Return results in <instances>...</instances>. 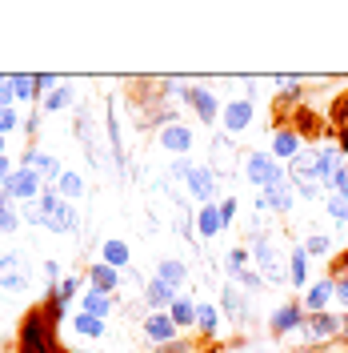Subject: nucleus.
I'll return each mask as SVG.
<instances>
[{"label": "nucleus", "mask_w": 348, "mask_h": 353, "mask_svg": "<svg viewBox=\"0 0 348 353\" xmlns=\"http://www.w3.org/2000/svg\"><path fill=\"white\" fill-rule=\"evenodd\" d=\"M88 289H100V293H109L116 297V289H120V273L105 261H92L88 265Z\"/></svg>", "instance_id": "nucleus-18"}, {"label": "nucleus", "mask_w": 348, "mask_h": 353, "mask_svg": "<svg viewBox=\"0 0 348 353\" xmlns=\"http://www.w3.org/2000/svg\"><path fill=\"white\" fill-rule=\"evenodd\" d=\"M332 301H336V293H332V277H316V281H308L305 297H301L305 313H325Z\"/></svg>", "instance_id": "nucleus-17"}, {"label": "nucleus", "mask_w": 348, "mask_h": 353, "mask_svg": "<svg viewBox=\"0 0 348 353\" xmlns=\"http://www.w3.org/2000/svg\"><path fill=\"white\" fill-rule=\"evenodd\" d=\"M184 189H188V197L200 201V205H217V169H213V165H193Z\"/></svg>", "instance_id": "nucleus-9"}, {"label": "nucleus", "mask_w": 348, "mask_h": 353, "mask_svg": "<svg viewBox=\"0 0 348 353\" xmlns=\"http://www.w3.org/2000/svg\"><path fill=\"white\" fill-rule=\"evenodd\" d=\"M232 281H237V285L244 289L248 297H257V293H261V289H264V277H261V273H257V269H252V265H248V269H240V273H237V277H232Z\"/></svg>", "instance_id": "nucleus-34"}, {"label": "nucleus", "mask_w": 348, "mask_h": 353, "mask_svg": "<svg viewBox=\"0 0 348 353\" xmlns=\"http://www.w3.org/2000/svg\"><path fill=\"white\" fill-rule=\"evenodd\" d=\"M257 205L268 209V213H276V217H288V213H292V205H296V193H292V185H288V181H284V185H268L261 197H257Z\"/></svg>", "instance_id": "nucleus-16"}, {"label": "nucleus", "mask_w": 348, "mask_h": 353, "mask_svg": "<svg viewBox=\"0 0 348 353\" xmlns=\"http://www.w3.org/2000/svg\"><path fill=\"white\" fill-rule=\"evenodd\" d=\"M268 153H272V161H284V165H288V161H296V157L305 153V137L284 121V125L272 129V149H268Z\"/></svg>", "instance_id": "nucleus-8"}, {"label": "nucleus", "mask_w": 348, "mask_h": 353, "mask_svg": "<svg viewBox=\"0 0 348 353\" xmlns=\"http://www.w3.org/2000/svg\"><path fill=\"white\" fill-rule=\"evenodd\" d=\"M325 209H328V217L336 221L340 229L348 225V201H340V197H325Z\"/></svg>", "instance_id": "nucleus-39"}, {"label": "nucleus", "mask_w": 348, "mask_h": 353, "mask_svg": "<svg viewBox=\"0 0 348 353\" xmlns=\"http://www.w3.org/2000/svg\"><path fill=\"white\" fill-rule=\"evenodd\" d=\"M196 233L200 237H217L220 229H224V221H220V205H200V213H196Z\"/></svg>", "instance_id": "nucleus-26"}, {"label": "nucleus", "mask_w": 348, "mask_h": 353, "mask_svg": "<svg viewBox=\"0 0 348 353\" xmlns=\"http://www.w3.org/2000/svg\"><path fill=\"white\" fill-rule=\"evenodd\" d=\"M52 189H56V193H61V197H65L68 205H72L76 197H85V193H88V189H85V176L72 173V169H65V173H61V181H56Z\"/></svg>", "instance_id": "nucleus-29"}, {"label": "nucleus", "mask_w": 348, "mask_h": 353, "mask_svg": "<svg viewBox=\"0 0 348 353\" xmlns=\"http://www.w3.org/2000/svg\"><path fill=\"white\" fill-rule=\"evenodd\" d=\"M0 289H8V293L28 289V261H24V253H17V249L0 253Z\"/></svg>", "instance_id": "nucleus-7"}, {"label": "nucleus", "mask_w": 348, "mask_h": 353, "mask_svg": "<svg viewBox=\"0 0 348 353\" xmlns=\"http://www.w3.org/2000/svg\"><path fill=\"white\" fill-rule=\"evenodd\" d=\"M0 157H4V137H0Z\"/></svg>", "instance_id": "nucleus-51"}, {"label": "nucleus", "mask_w": 348, "mask_h": 353, "mask_svg": "<svg viewBox=\"0 0 348 353\" xmlns=\"http://www.w3.org/2000/svg\"><path fill=\"white\" fill-rule=\"evenodd\" d=\"M12 173H17V165H12L8 157H0V185H4V181H8Z\"/></svg>", "instance_id": "nucleus-46"}, {"label": "nucleus", "mask_w": 348, "mask_h": 353, "mask_svg": "<svg viewBox=\"0 0 348 353\" xmlns=\"http://www.w3.org/2000/svg\"><path fill=\"white\" fill-rule=\"evenodd\" d=\"M301 333H305L308 345H332V341H340V313H332V309H325V313H308Z\"/></svg>", "instance_id": "nucleus-4"}, {"label": "nucleus", "mask_w": 348, "mask_h": 353, "mask_svg": "<svg viewBox=\"0 0 348 353\" xmlns=\"http://www.w3.org/2000/svg\"><path fill=\"white\" fill-rule=\"evenodd\" d=\"M156 353H208V345H200V341H173V345H164V350H156Z\"/></svg>", "instance_id": "nucleus-42"}, {"label": "nucleus", "mask_w": 348, "mask_h": 353, "mask_svg": "<svg viewBox=\"0 0 348 353\" xmlns=\"http://www.w3.org/2000/svg\"><path fill=\"white\" fill-rule=\"evenodd\" d=\"M188 173H193V161H188V157H176L173 169H168V181H180V185H184V181H188Z\"/></svg>", "instance_id": "nucleus-43"}, {"label": "nucleus", "mask_w": 348, "mask_h": 353, "mask_svg": "<svg viewBox=\"0 0 348 353\" xmlns=\"http://www.w3.org/2000/svg\"><path fill=\"white\" fill-rule=\"evenodd\" d=\"M276 88H281V105L284 101H301V81L296 77H276Z\"/></svg>", "instance_id": "nucleus-40"}, {"label": "nucleus", "mask_w": 348, "mask_h": 353, "mask_svg": "<svg viewBox=\"0 0 348 353\" xmlns=\"http://www.w3.org/2000/svg\"><path fill=\"white\" fill-rule=\"evenodd\" d=\"M21 129H28V132H36V129H41V117H36V112H32V117H28V121H24Z\"/></svg>", "instance_id": "nucleus-48"}, {"label": "nucleus", "mask_w": 348, "mask_h": 353, "mask_svg": "<svg viewBox=\"0 0 348 353\" xmlns=\"http://www.w3.org/2000/svg\"><path fill=\"white\" fill-rule=\"evenodd\" d=\"M168 317H173V325L180 333H188V330H196V301H188L184 293L173 301V309H168Z\"/></svg>", "instance_id": "nucleus-25"}, {"label": "nucleus", "mask_w": 348, "mask_h": 353, "mask_svg": "<svg viewBox=\"0 0 348 353\" xmlns=\"http://www.w3.org/2000/svg\"><path fill=\"white\" fill-rule=\"evenodd\" d=\"M156 145H160L164 153H173V157H188L193 153V129L176 121V125H168V129L156 132Z\"/></svg>", "instance_id": "nucleus-14"}, {"label": "nucleus", "mask_w": 348, "mask_h": 353, "mask_svg": "<svg viewBox=\"0 0 348 353\" xmlns=\"http://www.w3.org/2000/svg\"><path fill=\"white\" fill-rule=\"evenodd\" d=\"M220 317H224V313H220V305L200 301V305H196V330L204 333V337H217V333H220Z\"/></svg>", "instance_id": "nucleus-27"}, {"label": "nucleus", "mask_w": 348, "mask_h": 353, "mask_svg": "<svg viewBox=\"0 0 348 353\" xmlns=\"http://www.w3.org/2000/svg\"><path fill=\"white\" fill-rule=\"evenodd\" d=\"M21 169H32L44 185H56V181H61V173H65V169H61V161H56V157H48L44 149H36V145H28V149H24Z\"/></svg>", "instance_id": "nucleus-12"}, {"label": "nucleus", "mask_w": 348, "mask_h": 353, "mask_svg": "<svg viewBox=\"0 0 348 353\" xmlns=\"http://www.w3.org/2000/svg\"><path fill=\"white\" fill-rule=\"evenodd\" d=\"M248 245H252V269L264 277V285H281V281H288V261L276 253V245H272L268 233H252Z\"/></svg>", "instance_id": "nucleus-2"}, {"label": "nucleus", "mask_w": 348, "mask_h": 353, "mask_svg": "<svg viewBox=\"0 0 348 353\" xmlns=\"http://www.w3.org/2000/svg\"><path fill=\"white\" fill-rule=\"evenodd\" d=\"M237 209H240V201H237V197H224V201H220V221H224V229L237 221Z\"/></svg>", "instance_id": "nucleus-45"}, {"label": "nucleus", "mask_w": 348, "mask_h": 353, "mask_svg": "<svg viewBox=\"0 0 348 353\" xmlns=\"http://www.w3.org/2000/svg\"><path fill=\"white\" fill-rule=\"evenodd\" d=\"M308 269H312V261H308V253H305V245H296L292 253H288V289H301L305 293L308 289Z\"/></svg>", "instance_id": "nucleus-19"}, {"label": "nucleus", "mask_w": 348, "mask_h": 353, "mask_svg": "<svg viewBox=\"0 0 348 353\" xmlns=\"http://www.w3.org/2000/svg\"><path fill=\"white\" fill-rule=\"evenodd\" d=\"M156 277H160V281H168V285L180 293V285H188V265L168 261V257H164V261H156Z\"/></svg>", "instance_id": "nucleus-28"}, {"label": "nucleus", "mask_w": 348, "mask_h": 353, "mask_svg": "<svg viewBox=\"0 0 348 353\" xmlns=\"http://www.w3.org/2000/svg\"><path fill=\"white\" fill-rule=\"evenodd\" d=\"M72 101H76V97H72V85H65V81H61L52 92H44V97H41V109L44 112H61V109H68Z\"/></svg>", "instance_id": "nucleus-30"}, {"label": "nucleus", "mask_w": 348, "mask_h": 353, "mask_svg": "<svg viewBox=\"0 0 348 353\" xmlns=\"http://www.w3.org/2000/svg\"><path fill=\"white\" fill-rule=\"evenodd\" d=\"M345 229H348V225H345Z\"/></svg>", "instance_id": "nucleus-53"}, {"label": "nucleus", "mask_w": 348, "mask_h": 353, "mask_svg": "<svg viewBox=\"0 0 348 353\" xmlns=\"http://www.w3.org/2000/svg\"><path fill=\"white\" fill-rule=\"evenodd\" d=\"M252 261V249L248 245H237V249H228V257H224V269H228V277H237L240 269H248Z\"/></svg>", "instance_id": "nucleus-33"}, {"label": "nucleus", "mask_w": 348, "mask_h": 353, "mask_svg": "<svg viewBox=\"0 0 348 353\" xmlns=\"http://www.w3.org/2000/svg\"><path fill=\"white\" fill-rule=\"evenodd\" d=\"M72 330L80 333V337H92L96 341V337H105V321L100 317H88V313H76L72 317Z\"/></svg>", "instance_id": "nucleus-32"}, {"label": "nucleus", "mask_w": 348, "mask_h": 353, "mask_svg": "<svg viewBox=\"0 0 348 353\" xmlns=\"http://www.w3.org/2000/svg\"><path fill=\"white\" fill-rule=\"evenodd\" d=\"M244 176L252 189H268V185H284L288 173H284L281 161H272V153H244Z\"/></svg>", "instance_id": "nucleus-3"}, {"label": "nucleus", "mask_w": 348, "mask_h": 353, "mask_svg": "<svg viewBox=\"0 0 348 353\" xmlns=\"http://www.w3.org/2000/svg\"><path fill=\"white\" fill-rule=\"evenodd\" d=\"M328 121H332L336 145H340V153H345V149H348V88L336 97V101H332V117H328Z\"/></svg>", "instance_id": "nucleus-24"}, {"label": "nucleus", "mask_w": 348, "mask_h": 353, "mask_svg": "<svg viewBox=\"0 0 348 353\" xmlns=\"http://www.w3.org/2000/svg\"><path fill=\"white\" fill-rule=\"evenodd\" d=\"M21 353H61L56 350V325L44 317V309H28V313H24Z\"/></svg>", "instance_id": "nucleus-1"}, {"label": "nucleus", "mask_w": 348, "mask_h": 353, "mask_svg": "<svg viewBox=\"0 0 348 353\" xmlns=\"http://www.w3.org/2000/svg\"><path fill=\"white\" fill-rule=\"evenodd\" d=\"M0 112H4V109H0Z\"/></svg>", "instance_id": "nucleus-52"}, {"label": "nucleus", "mask_w": 348, "mask_h": 353, "mask_svg": "<svg viewBox=\"0 0 348 353\" xmlns=\"http://www.w3.org/2000/svg\"><path fill=\"white\" fill-rule=\"evenodd\" d=\"M56 273H61V265H56V261H44V277H48V285H56Z\"/></svg>", "instance_id": "nucleus-47"}, {"label": "nucleus", "mask_w": 348, "mask_h": 353, "mask_svg": "<svg viewBox=\"0 0 348 353\" xmlns=\"http://www.w3.org/2000/svg\"><path fill=\"white\" fill-rule=\"evenodd\" d=\"M100 261L112 265L116 273H124V269L132 265V249H129V241H120V237H109V241L100 245Z\"/></svg>", "instance_id": "nucleus-22"}, {"label": "nucleus", "mask_w": 348, "mask_h": 353, "mask_svg": "<svg viewBox=\"0 0 348 353\" xmlns=\"http://www.w3.org/2000/svg\"><path fill=\"white\" fill-rule=\"evenodd\" d=\"M176 297H180V293H176L168 281H160V277L144 281V293H140V301H144V309H149V313H168Z\"/></svg>", "instance_id": "nucleus-15"}, {"label": "nucleus", "mask_w": 348, "mask_h": 353, "mask_svg": "<svg viewBox=\"0 0 348 353\" xmlns=\"http://www.w3.org/2000/svg\"><path fill=\"white\" fill-rule=\"evenodd\" d=\"M305 253H308V261H312V257H316V261H320V257H332V237H328V233H308Z\"/></svg>", "instance_id": "nucleus-31"}, {"label": "nucleus", "mask_w": 348, "mask_h": 353, "mask_svg": "<svg viewBox=\"0 0 348 353\" xmlns=\"http://www.w3.org/2000/svg\"><path fill=\"white\" fill-rule=\"evenodd\" d=\"M332 293H336V305L348 313V269H332Z\"/></svg>", "instance_id": "nucleus-38"}, {"label": "nucleus", "mask_w": 348, "mask_h": 353, "mask_svg": "<svg viewBox=\"0 0 348 353\" xmlns=\"http://www.w3.org/2000/svg\"><path fill=\"white\" fill-rule=\"evenodd\" d=\"M328 189H332V197L348 201V161L336 165V173H332V181H328Z\"/></svg>", "instance_id": "nucleus-37"}, {"label": "nucleus", "mask_w": 348, "mask_h": 353, "mask_svg": "<svg viewBox=\"0 0 348 353\" xmlns=\"http://www.w3.org/2000/svg\"><path fill=\"white\" fill-rule=\"evenodd\" d=\"M340 341H348V313H340Z\"/></svg>", "instance_id": "nucleus-49"}, {"label": "nucleus", "mask_w": 348, "mask_h": 353, "mask_svg": "<svg viewBox=\"0 0 348 353\" xmlns=\"http://www.w3.org/2000/svg\"><path fill=\"white\" fill-rule=\"evenodd\" d=\"M184 105H193V112L204 121V125H213L220 117V101H217V92H208L204 85H184Z\"/></svg>", "instance_id": "nucleus-13"}, {"label": "nucleus", "mask_w": 348, "mask_h": 353, "mask_svg": "<svg viewBox=\"0 0 348 353\" xmlns=\"http://www.w3.org/2000/svg\"><path fill=\"white\" fill-rule=\"evenodd\" d=\"M112 301L116 297H109V293H100V289H80V313H88V317H109L112 313Z\"/></svg>", "instance_id": "nucleus-23"}, {"label": "nucleus", "mask_w": 348, "mask_h": 353, "mask_svg": "<svg viewBox=\"0 0 348 353\" xmlns=\"http://www.w3.org/2000/svg\"><path fill=\"white\" fill-rule=\"evenodd\" d=\"M17 229H21V213H17V205L0 209V233L8 237V233H17Z\"/></svg>", "instance_id": "nucleus-41"}, {"label": "nucleus", "mask_w": 348, "mask_h": 353, "mask_svg": "<svg viewBox=\"0 0 348 353\" xmlns=\"http://www.w3.org/2000/svg\"><path fill=\"white\" fill-rule=\"evenodd\" d=\"M44 229H48V233H76V209L61 197L56 201V209L44 217Z\"/></svg>", "instance_id": "nucleus-21"}, {"label": "nucleus", "mask_w": 348, "mask_h": 353, "mask_svg": "<svg viewBox=\"0 0 348 353\" xmlns=\"http://www.w3.org/2000/svg\"><path fill=\"white\" fill-rule=\"evenodd\" d=\"M12 97H17V101H36V97H41L36 77H12Z\"/></svg>", "instance_id": "nucleus-36"}, {"label": "nucleus", "mask_w": 348, "mask_h": 353, "mask_svg": "<svg viewBox=\"0 0 348 353\" xmlns=\"http://www.w3.org/2000/svg\"><path fill=\"white\" fill-rule=\"evenodd\" d=\"M0 189H4L12 201H21V205H36V201H41V193H44V181L32 173V169H21V165H17V173L8 176Z\"/></svg>", "instance_id": "nucleus-5"}, {"label": "nucleus", "mask_w": 348, "mask_h": 353, "mask_svg": "<svg viewBox=\"0 0 348 353\" xmlns=\"http://www.w3.org/2000/svg\"><path fill=\"white\" fill-rule=\"evenodd\" d=\"M252 117H257V105H252V97H237V101H228L224 112H220V125L228 137H240V132L252 125Z\"/></svg>", "instance_id": "nucleus-10"}, {"label": "nucleus", "mask_w": 348, "mask_h": 353, "mask_svg": "<svg viewBox=\"0 0 348 353\" xmlns=\"http://www.w3.org/2000/svg\"><path fill=\"white\" fill-rule=\"evenodd\" d=\"M305 305L301 301H284V305H276L272 313H268V330H272V337H284V333H301V325H305Z\"/></svg>", "instance_id": "nucleus-11"}, {"label": "nucleus", "mask_w": 348, "mask_h": 353, "mask_svg": "<svg viewBox=\"0 0 348 353\" xmlns=\"http://www.w3.org/2000/svg\"><path fill=\"white\" fill-rule=\"evenodd\" d=\"M21 125H24V121H21V112H17V109H4V112H0V137H8V132L21 129Z\"/></svg>", "instance_id": "nucleus-44"}, {"label": "nucleus", "mask_w": 348, "mask_h": 353, "mask_svg": "<svg viewBox=\"0 0 348 353\" xmlns=\"http://www.w3.org/2000/svg\"><path fill=\"white\" fill-rule=\"evenodd\" d=\"M220 313H224V317H232V321H244V317H248V301H244V289L240 285H224L220 289Z\"/></svg>", "instance_id": "nucleus-20"}, {"label": "nucleus", "mask_w": 348, "mask_h": 353, "mask_svg": "<svg viewBox=\"0 0 348 353\" xmlns=\"http://www.w3.org/2000/svg\"><path fill=\"white\" fill-rule=\"evenodd\" d=\"M140 333H144V341L156 345V350H164V345L180 341V330L173 325L168 313H144V317H140Z\"/></svg>", "instance_id": "nucleus-6"}, {"label": "nucleus", "mask_w": 348, "mask_h": 353, "mask_svg": "<svg viewBox=\"0 0 348 353\" xmlns=\"http://www.w3.org/2000/svg\"><path fill=\"white\" fill-rule=\"evenodd\" d=\"M76 293H80V277H65L61 285H48V297H56L61 305H68V301H72Z\"/></svg>", "instance_id": "nucleus-35"}, {"label": "nucleus", "mask_w": 348, "mask_h": 353, "mask_svg": "<svg viewBox=\"0 0 348 353\" xmlns=\"http://www.w3.org/2000/svg\"><path fill=\"white\" fill-rule=\"evenodd\" d=\"M336 269H348V249H345V257H340V261H336Z\"/></svg>", "instance_id": "nucleus-50"}]
</instances>
